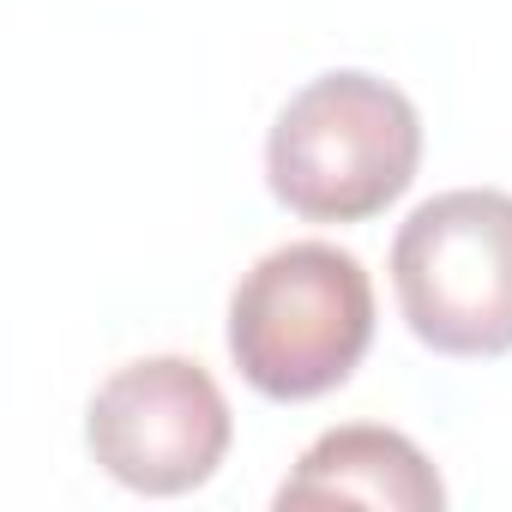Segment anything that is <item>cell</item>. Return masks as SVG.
Here are the masks:
<instances>
[{
    "label": "cell",
    "instance_id": "1",
    "mask_svg": "<svg viewBox=\"0 0 512 512\" xmlns=\"http://www.w3.org/2000/svg\"><path fill=\"white\" fill-rule=\"evenodd\" d=\"M374 344V284L356 253L290 241L229 296V356L272 404H308L344 386Z\"/></svg>",
    "mask_w": 512,
    "mask_h": 512
},
{
    "label": "cell",
    "instance_id": "5",
    "mask_svg": "<svg viewBox=\"0 0 512 512\" xmlns=\"http://www.w3.org/2000/svg\"><path fill=\"white\" fill-rule=\"evenodd\" d=\"M278 506H386V512H440L446 488L416 440L380 422L326 428L302 464L284 476Z\"/></svg>",
    "mask_w": 512,
    "mask_h": 512
},
{
    "label": "cell",
    "instance_id": "2",
    "mask_svg": "<svg viewBox=\"0 0 512 512\" xmlns=\"http://www.w3.org/2000/svg\"><path fill=\"white\" fill-rule=\"evenodd\" d=\"M422 163L416 103L374 73H326L302 85L266 139L272 199L308 223H368Z\"/></svg>",
    "mask_w": 512,
    "mask_h": 512
},
{
    "label": "cell",
    "instance_id": "4",
    "mask_svg": "<svg viewBox=\"0 0 512 512\" xmlns=\"http://www.w3.org/2000/svg\"><path fill=\"white\" fill-rule=\"evenodd\" d=\"M229 404L217 380L187 356H145L115 368L91 410V458L133 494H187L217 476L229 452Z\"/></svg>",
    "mask_w": 512,
    "mask_h": 512
},
{
    "label": "cell",
    "instance_id": "3",
    "mask_svg": "<svg viewBox=\"0 0 512 512\" xmlns=\"http://www.w3.org/2000/svg\"><path fill=\"white\" fill-rule=\"evenodd\" d=\"M404 326L458 362L512 350V193L452 187L422 199L392 241Z\"/></svg>",
    "mask_w": 512,
    "mask_h": 512
}]
</instances>
